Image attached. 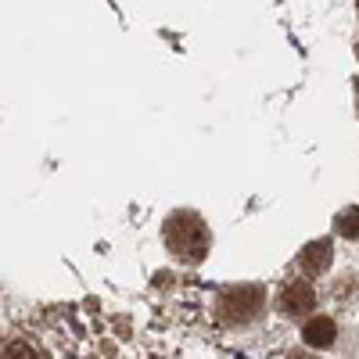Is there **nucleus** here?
<instances>
[{"label": "nucleus", "instance_id": "nucleus-1", "mask_svg": "<svg viewBox=\"0 0 359 359\" xmlns=\"http://www.w3.org/2000/svg\"><path fill=\"white\" fill-rule=\"evenodd\" d=\"M165 245L180 262L198 266L212 248V237H208V226L201 223L198 212H172L165 219Z\"/></svg>", "mask_w": 359, "mask_h": 359}, {"label": "nucleus", "instance_id": "nucleus-2", "mask_svg": "<svg viewBox=\"0 0 359 359\" xmlns=\"http://www.w3.org/2000/svg\"><path fill=\"white\" fill-rule=\"evenodd\" d=\"M266 306V291L259 284H237V287H226L216 302V313L226 327H245L252 323Z\"/></svg>", "mask_w": 359, "mask_h": 359}, {"label": "nucleus", "instance_id": "nucleus-3", "mask_svg": "<svg viewBox=\"0 0 359 359\" xmlns=\"http://www.w3.org/2000/svg\"><path fill=\"white\" fill-rule=\"evenodd\" d=\"M277 306L284 316H306L313 306H316V291L309 280H287L277 294Z\"/></svg>", "mask_w": 359, "mask_h": 359}, {"label": "nucleus", "instance_id": "nucleus-4", "mask_svg": "<svg viewBox=\"0 0 359 359\" xmlns=\"http://www.w3.org/2000/svg\"><path fill=\"white\" fill-rule=\"evenodd\" d=\"M331 259H334L331 241H309L302 248V255H298V262H302V269H306L309 277H323L327 269H331Z\"/></svg>", "mask_w": 359, "mask_h": 359}, {"label": "nucleus", "instance_id": "nucleus-5", "mask_svg": "<svg viewBox=\"0 0 359 359\" xmlns=\"http://www.w3.org/2000/svg\"><path fill=\"white\" fill-rule=\"evenodd\" d=\"M302 338H306V345H313V348H331L334 338H338V327H334V320H327V316H313V320L302 327Z\"/></svg>", "mask_w": 359, "mask_h": 359}, {"label": "nucleus", "instance_id": "nucleus-6", "mask_svg": "<svg viewBox=\"0 0 359 359\" xmlns=\"http://www.w3.org/2000/svg\"><path fill=\"white\" fill-rule=\"evenodd\" d=\"M0 359H50V355L33 338H8L4 345H0Z\"/></svg>", "mask_w": 359, "mask_h": 359}, {"label": "nucleus", "instance_id": "nucleus-7", "mask_svg": "<svg viewBox=\"0 0 359 359\" xmlns=\"http://www.w3.org/2000/svg\"><path fill=\"white\" fill-rule=\"evenodd\" d=\"M334 230L341 237H348V241H355L359 237V208H345V212L338 216V223H334Z\"/></svg>", "mask_w": 359, "mask_h": 359}, {"label": "nucleus", "instance_id": "nucleus-8", "mask_svg": "<svg viewBox=\"0 0 359 359\" xmlns=\"http://www.w3.org/2000/svg\"><path fill=\"white\" fill-rule=\"evenodd\" d=\"M291 359H313V355H306V352H291Z\"/></svg>", "mask_w": 359, "mask_h": 359}]
</instances>
